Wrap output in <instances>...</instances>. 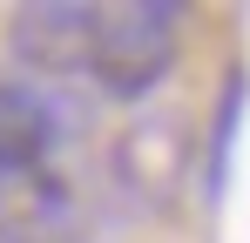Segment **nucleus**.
I'll list each match as a JSON object with an SVG mask.
<instances>
[{
  "instance_id": "nucleus-1",
  "label": "nucleus",
  "mask_w": 250,
  "mask_h": 243,
  "mask_svg": "<svg viewBox=\"0 0 250 243\" xmlns=\"http://www.w3.org/2000/svg\"><path fill=\"white\" fill-rule=\"evenodd\" d=\"M176 34H183V7L176 0H115L95 7V34H88V68L102 95L135 101L176 68Z\"/></svg>"
},
{
  "instance_id": "nucleus-2",
  "label": "nucleus",
  "mask_w": 250,
  "mask_h": 243,
  "mask_svg": "<svg viewBox=\"0 0 250 243\" xmlns=\"http://www.w3.org/2000/svg\"><path fill=\"white\" fill-rule=\"evenodd\" d=\"M88 34H95V0H34V7H14L7 47L34 75H75L82 81Z\"/></svg>"
},
{
  "instance_id": "nucleus-3",
  "label": "nucleus",
  "mask_w": 250,
  "mask_h": 243,
  "mask_svg": "<svg viewBox=\"0 0 250 243\" xmlns=\"http://www.w3.org/2000/svg\"><path fill=\"white\" fill-rule=\"evenodd\" d=\"M68 135V115L47 101L34 81H0V176L47 169Z\"/></svg>"
},
{
  "instance_id": "nucleus-4",
  "label": "nucleus",
  "mask_w": 250,
  "mask_h": 243,
  "mask_svg": "<svg viewBox=\"0 0 250 243\" xmlns=\"http://www.w3.org/2000/svg\"><path fill=\"white\" fill-rule=\"evenodd\" d=\"M68 223V182L54 169L0 176V243H54Z\"/></svg>"
},
{
  "instance_id": "nucleus-5",
  "label": "nucleus",
  "mask_w": 250,
  "mask_h": 243,
  "mask_svg": "<svg viewBox=\"0 0 250 243\" xmlns=\"http://www.w3.org/2000/svg\"><path fill=\"white\" fill-rule=\"evenodd\" d=\"M176 162H183V135H176V122H135L122 135V176L135 189H149V196H163L169 182H176Z\"/></svg>"
}]
</instances>
